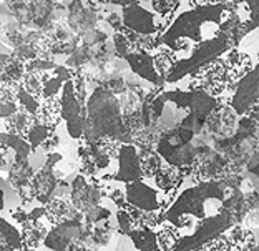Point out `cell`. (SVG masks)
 I'll list each match as a JSON object with an SVG mask.
<instances>
[{
	"mask_svg": "<svg viewBox=\"0 0 259 251\" xmlns=\"http://www.w3.org/2000/svg\"><path fill=\"white\" fill-rule=\"evenodd\" d=\"M226 210H236L234 195L218 180L190 173L183 180L164 210V220L183 236H191L203 221Z\"/></svg>",
	"mask_w": 259,
	"mask_h": 251,
	"instance_id": "cell-1",
	"label": "cell"
},
{
	"mask_svg": "<svg viewBox=\"0 0 259 251\" xmlns=\"http://www.w3.org/2000/svg\"><path fill=\"white\" fill-rule=\"evenodd\" d=\"M233 19H236V12L228 2L194 5L191 0H181L158 37V44L180 55L229 30Z\"/></svg>",
	"mask_w": 259,
	"mask_h": 251,
	"instance_id": "cell-2",
	"label": "cell"
},
{
	"mask_svg": "<svg viewBox=\"0 0 259 251\" xmlns=\"http://www.w3.org/2000/svg\"><path fill=\"white\" fill-rule=\"evenodd\" d=\"M175 191H169L156 182L155 177L143 175L126 185V205L143 213H164Z\"/></svg>",
	"mask_w": 259,
	"mask_h": 251,
	"instance_id": "cell-3",
	"label": "cell"
},
{
	"mask_svg": "<svg viewBox=\"0 0 259 251\" xmlns=\"http://www.w3.org/2000/svg\"><path fill=\"white\" fill-rule=\"evenodd\" d=\"M120 17L123 27L143 37L160 35L169 20V17L155 10L150 0H138L135 4L120 7Z\"/></svg>",
	"mask_w": 259,
	"mask_h": 251,
	"instance_id": "cell-4",
	"label": "cell"
},
{
	"mask_svg": "<svg viewBox=\"0 0 259 251\" xmlns=\"http://www.w3.org/2000/svg\"><path fill=\"white\" fill-rule=\"evenodd\" d=\"M223 103L231 107L238 116L248 115L259 103V60L254 62L251 70L229 85L223 97Z\"/></svg>",
	"mask_w": 259,
	"mask_h": 251,
	"instance_id": "cell-5",
	"label": "cell"
},
{
	"mask_svg": "<svg viewBox=\"0 0 259 251\" xmlns=\"http://www.w3.org/2000/svg\"><path fill=\"white\" fill-rule=\"evenodd\" d=\"M60 102V116L65 125V132L72 140H81L85 133V121H83V110H81L78 92H76L75 77L70 78L65 83L63 90L58 97Z\"/></svg>",
	"mask_w": 259,
	"mask_h": 251,
	"instance_id": "cell-6",
	"label": "cell"
},
{
	"mask_svg": "<svg viewBox=\"0 0 259 251\" xmlns=\"http://www.w3.org/2000/svg\"><path fill=\"white\" fill-rule=\"evenodd\" d=\"M145 175L143 170V151L137 143L120 142L113 173L108 180H115L120 183H132Z\"/></svg>",
	"mask_w": 259,
	"mask_h": 251,
	"instance_id": "cell-7",
	"label": "cell"
},
{
	"mask_svg": "<svg viewBox=\"0 0 259 251\" xmlns=\"http://www.w3.org/2000/svg\"><path fill=\"white\" fill-rule=\"evenodd\" d=\"M123 60L128 63L130 70H132L135 75H138L140 78L148 81V83H151L153 87L161 89V87L166 83V81L160 77V73H158V70L155 67V58H153L151 50L135 49V50L130 52Z\"/></svg>",
	"mask_w": 259,
	"mask_h": 251,
	"instance_id": "cell-8",
	"label": "cell"
},
{
	"mask_svg": "<svg viewBox=\"0 0 259 251\" xmlns=\"http://www.w3.org/2000/svg\"><path fill=\"white\" fill-rule=\"evenodd\" d=\"M42 77V97L44 100H50V98H58L63 90L65 83L73 78L72 72L68 68L54 65L52 68L45 70V72H38Z\"/></svg>",
	"mask_w": 259,
	"mask_h": 251,
	"instance_id": "cell-9",
	"label": "cell"
},
{
	"mask_svg": "<svg viewBox=\"0 0 259 251\" xmlns=\"http://www.w3.org/2000/svg\"><path fill=\"white\" fill-rule=\"evenodd\" d=\"M0 246L2 249H23L25 248V233L23 226L15 218L2 217L0 221Z\"/></svg>",
	"mask_w": 259,
	"mask_h": 251,
	"instance_id": "cell-10",
	"label": "cell"
},
{
	"mask_svg": "<svg viewBox=\"0 0 259 251\" xmlns=\"http://www.w3.org/2000/svg\"><path fill=\"white\" fill-rule=\"evenodd\" d=\"M130 238V243L135 249L141 251H155L160 249V241H158V231L150 225H138L137 228L132 230L126 235Z\"/></svg>",
	"mask_w": 259,
	"mask_h": 251,
	"instance_id": "cell-11",
	"label": "cell"
},
{
	"mask_svg": "<svg viewBox=\"0 0 259 251\" xmlns=\"http://www.w3.org/2000/svg\"><path fill=\"white\" fill-rule=\"evenodd\" d=\"M116 4L120 5V7H125V5H130V4H135V2H138V0H115Z\"/></svg>",
	"mask_w": 259,
	"mask_h": 251,
	"instance_id": "cell-12",
	"label": "cell"
}]
</instances>
